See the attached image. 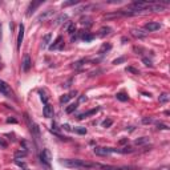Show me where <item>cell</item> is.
I'll return each mask as SVG.
<instances>
[{"label":"cell","mask_w":170,"mask_h":170,"mask_svg":"<svg viewBox=\"0 0 170 170\" xmlns=\"http://www.w3.org/2000/svg\"><path fill=\"white\" fill-rule=\"evenodd\" d=\"M61 165L69 169H77V170H89V169H96V163L88 162L85 160H80V158H66V160L60 161Z\"/></svg>","instance_id":"cell-1"},{"label":"cell","mask_w":170,"mask_h":170,"mask_svg":"<svg viewBox=\"0 0 170 170\" xmlns=\"http://www.w3.org/2000/svg\"><path fill=\"white\" fill-rule=\"evenodd\" d=\"M93 153L96 156H101V157H105V156H109L112 153H120V149H113V148H104V146H96L93 149Z\"/></svg>","instance_id":"cell-2"},{"label":"cell","mask_w":170,"mask_h":170,"mask_svg":"<svg viewBox=\"0 0 170 170\" xmlns=\"http://www.w3.org/2000/svg\"><path fill=\"white\" fill-rule=\"evenodd\" d=\"M51 153H49L48 149H43V152L40 153V162L43 163V166H45V169L49 170L51 169Z\"/></svg>","instance_id":"cell-3"},{"label":"cell","mask_w":170,"mask_h":170,"mask_svg":"<svg viewBox=\"0 0 170 170\" xmlns=\"http://www.w3.org/2000/svg\"><path fill=\"white\" fill-rule=\"evenodd\" d=\"M0 93L4 94L5 97H14V92H12L11 87L3 80H0Z\"/></svg>","instance_id":"cell-4"},{"label":"cell","mask_w":170,"mask_h":170,"mask_svg":"<svg viewBox=\"0 0 170 170\" xmlns=\"http://www.w3.org/2000/svg\"><path fill=\"white\" fill-rule=\"evenodd\" d=\"M32 66V61H31V57H29V55H24V59H23V64H21V69H23V72H29V69H31Z\"/></svg>","instance_id":"cell-5"},{"label":"cell","mask_w":170,"mask_h":170,"mask_svg":"<svg viewBox=\"0 0 170 170\" xmlns=\"http://www.w3.org/2000/svg\"><path fill=\"white\" fill-rule=\"evenodd\" d=\"M161 28V24L160 23H157V21H149V23H146L145 24V29L149 32H154V31H158Z\"/></svg>","instance_id":"cell-6"},{"label":"cell","mask_w":170,"mask_h":170,"mask_svg":"<svg viewBox=\"0 0 170 170\" xmlns=\"http://www.w3.org/2000/svg\"><path fill=\"white\" fill-rule=\"evenodd\" d=\"M64 47V43H63V37H61V36H57V37H56V40L55 41H53V44H51L49 45V49H51V51H53V49H57V48H63Z\"/></svg>","instance_id":"cell-7"},{"label":"cell","mask_w":170,"mask_h":170,"mask_svg":"<svg viewBox=\"0 0 170 170\" xmlns=\"http://www.w3.org/2000/svg\"><path fill=\"white\" fill-rule=\"evenodd\" d=\"M76 94H77V90H72L70 93L61 96V97H60V104H61V105H63V104H66V102H68V101H69L72 97H75Z\"/></svg>","instance_id":"cell-8"},{"label":"cell","mask_w":170,"mask_h":170,"mask_svg":"<svg viewBox=\"0 0 170 170\" xmlns=\"http://www.w3.org/2000/svg\"><path fill=\"white\" fill-rule=\"evenodd\" d=\"M44 3V1H32L31 4H29V7H28V11H27V16H31L33 12H35V9L39 7V5H41V4Z\"/></svg>","instance_id":"cell-9"},{"label":"cell","mask_w":170,"mask_h":170,"mask_svg":"<svg viewBox=\"0 0 170 170\" xmlns=\"http://www.w3.org/2000/svg\"><path fill=\"white\" fill-rule=\"evenodd\" d=\"M29 126H31L32 135L35 137V141H39V138H40V129H39V126L36 124H29Z\"/></svg>","instance_id":"cell-10"},{"label":"cell","mask_w":170,"mask_h":170,"mask_svg":"<svg viewBox=\"0 0 170 170\" xmlns=\"http://www.w3.org/2000/svg\"><path fill=\"white\" fill-rule=\"evenodd\" d=\"M43 114H44L45 118H51L53 117V108L49 104H45L44 109H43Z\"/></svg>","instance_id":"cell-11"},{"label":"cell","mask_w":170,"mask_h":170,"mask_svg":"<svg viewBox=\"0 0 170 170\" xmlns=\"http://www.w3.org/2000/svg\"><path fill=\"white\" fill-rule=\"evenodd\" d=\"M100 110V108H93V109H90V110H88V112H85V113H81V114H79V120H84V118H87L88 116H93V114H96L97 112Z\"/></svg>","instance_id":"cell-12"},{"label":"cell","mask_w":170,"mask_h":170,"mask_svg":"<svg viewBox=\"0 0 170 170\" xmlns=\"http://www.w3.org/2000/svg\"><path fill=\"white\" fill-rule=\"evenodd\" d=\"M23 39H24V25L20 24L19 25V35H18V49H20Z\"/></svg>","instance_id":"cell-13"},{"label":"cell","mask_w":170,"mask_h":170,"mask_svg":"<svg viewBox=\"0 0 170 170\" xmlns=\"http://www.w3.org/2000/svg\"><path fill=\"white\" fill-rule=\"evenodd\" d=\"M53 15H55V11L53 9H48V11H45V12H43L40 16H39V21H45L47 19H49V18H52Z\"/></svg>","instance_id":"cell-14"},{"label":"cell","mask_w":170,"mask_h":170,"mask_svg":"<svg viewBox=\"0 0 170 170\" xmlns=\"http://www.w3.org/2000/svg\"><path fill=\"white\" fill-rule=\"evenodd\" d=\"M132 35L134 36V37H137V39H142V37H145V36L148 35V32H144V31H141V29H133Z\"/></svg>","instance_id":"cell-15"},{"label":"cell","mask_w":170,"mask_h":170,"mask_svg":"<svg viewBox=\"0 0 170 170\" xmlns=\"http://www.w3.org/2000/svg\"><path fill=\"white\" fill-rule=\"evenodd\" d=\"M98 32H100V33H98V36H100V37H105V36L109 35V33L112 32V28L110 27H102Z\"/></svg>","instance_id":"cell-16"},{"label":"cell","mask_w":170,"mask_h":170,"mask_svg":"<svg viewBox=\"0 0 170 170\" xmlns=\"http://www.w3.org/2000/svg\"><path fill=\"white\" fill-rule=\"evenodd\" d=\"M149 142V137H140V138H137L135 140V145H145V144H148Z\"/></svg>","instance_id":"cell-17"},{"label":"cell","mask_w":170,"mask_h":170,"mask_svg":"<svg viewBox=\"0 0 170 170\" xmlns=\"http://www.w3.org/2000/svg\"><path fill=\"white\" fill-rule=\"evenodd\" d=\"M116 98H117V100H120V101H122V102H125V101L129 100V97L126 96L125 93H124V92H120V93L116 94Z\"/></svg>","instance_id":"cell-18"},{"label":"cell","mask_w":170,"mask_h":170,"mask_svg":"<svg viewBox=\"0 0 170 170\" xmlns=\"http://www.w3.org/2000/svg\"><path fill=\"white\" fill-rule=\"evenodd\" d=\"M77 106H79V102H75V104H70L69 106L65 109V113H68V114H70L72 112H75L77 109Z\"/></svg>","instance_id":"cell-19"},{"label":"cell","mask_w":170,"mask_h":170,"mask_svg":"<svg viewBox=\"0 0 170 170\" xmlns=\"http://www.w3.org/2000/svg\"><path fill=\"white\" fill-rule=\"evenodd\" d=\"M110 49H112L110 44H102V47L100 48L98 53H100V55H104V52H108V51H110Z\"/></svg>","instance_id":"cell-20"},{"label":"cell","mask_w":170,"mask_h":170,"mask_svg":"<svg viewBox=\"0 0 170 170\" xmlns=\"http://www.w3.org/2000/svg\"><path fill=\"white\" fill-rule=\"evenodd\" d=\"M66 31H68L69 35H73V33L76 32V25H75V23H69L68 27H66Z\"/></svg>","instance_id":"cell-21"},{"label":"cell","mask_w":170,"mask_h":170,"mask_svg":"<svg viewBox=\"0 0 170 170\" xmlns=\"http://www.w3.org/2000/svg\"><path fill=\"white\" fill-rule=\"evenodd\" d=\"M27 150H19V152H16V153H15V158H16V160H18V158H19V157H21V158H24V157L25 156H27Z\"/></svg>","instance_id":"cell-22"},{"label":"cell","mask_w":170,"mask_h":170,"mask_svg":"<svg viewBox=\"0 0 170 170\" xmlns=\"http://www.w3.org/2000/svg\"><path fill=\"white\" fill-rule=\"evenodd\" d=\"M158 100H160L161 104H165V102H167V101H169V94H167V93H162L160 96V98H158Z\"/></svg>","instance_id":"cell-23"},{"label":"cell","mask_w":170,"mask_h":170,"mask_svg":"<svg viewBox=\"0 0 170 170\" xmlns=\"http://www.w3.org/2000/svg\"><path fill=\"white\" fill-rule=\"evenodd\" d=\"M133 152H134V149H133V148H130V146H125V148L120 149V153H121V154H126V153H133Z\"/></svg>","instance_id":"cell-24"},{"label":"cell","mask_w":170,"mask_h":170,"mask_svg":"<svg viewBox=\"0 0 170 170\" xmlns=\"http://www.w3.org/2000/svg\"><path fill=\"white\" fill-rule=\"evenodd\" d=\"M94 39V35H92V33H85V35L83 36V40L85 43H88V41H92Z\"/></svg>","instance_id":"cell-25"},{"label":"cell","mask_w":170,"mask_h":170,"mask_svg":"<svg viewBox=\"0 0 170 170\" xmlns=\"http://www.w3.org/2000/svg\"><path fill=\"white\" fill-rule=\"evenodd\" d=\"M75 132L79 133V134H87V129L83 128V126H79V128H75Z\"/></svg>","instance_id":"cell-26"},{"label":"cell","mask_w":170,"mask_h":170,"mask_svg":"<svg viewBox=\"0 0 170 170\" xmlns=\"http://www.w3.org/2000/svg\"><path fill=\"white\" fill-rule=\"evenodd\" d=\"M66 19H68V16H66V15H60L59 18L56 19V24H60V23H63V21L66 20Z\"/></svg>","instance_id":"cell-27"},{"label":"cell","mask_w":170,"mask_h":170,"mask_svg":"<svg viewBox=\"0 0 170 170\" xmlns=\"http://www.w3.org/2000/svg\"><path fill=\"white\" fill-rule=\"evenodd\" d=\"M157 129H161V130H169V126L162 124V122H157Z\"/></svg>","instance_id":"cell-28"},{"label":"cell","mask_w":170,"mask_h":170,"mask_svg":"<svg viewBox=\"0 0 170 170\" xmlns=\"http://www.w3.org/2000/svg\"><path fill=\"white\" fill-rule=\"evenodd\" d=\"M112 124H113V121L108 118V120H104V121H102V124H101V125L104 126V128H109V126H112Z\"/></svg>","instance_id":"cell-29"},{"label":"cell","mask_w":170,"mask_h":170,"mask_svg":"<svg viewBox=\"0 0 170 170\" xmlns=\"http://www.w3.org/2000/svg\"><path fill=\"white\" fill-rule=\"evenodd\" d=\"M76 4H79V1H77V0H72V1H65V3H63V7H68V5H76Z\"/></svg>","instance_id":"cell-30"},{"label":"cell","mask_w":170,"mask_h":170,"mask_svg":"<svg viewBox=\"0 0 170 170\" xmlns=\"http://www.w3.org/2000/svg\"><path fill=\"white\" fill-rule=\"evenodd\" d=\"M142 61H144V64H145L146 66H153L152 60H149V59H146V57H144V59H142Z\"/></svg>","instance_id":"cell-31"},{"label":"cell","mask_w":170,"mask_h":170,"mask_svg":"<svg viewBox=\"0 0 170 170\" xmlns=\"http://www.w3.org/2000/svg\"><path fill=\"white\" fill-rule=\"evenodd\" d=\"M126 72H132V73H134V75H140V70L134 69L132 66H128V68H126Z\"/></svg>","instance_id":"cell-32"},{"label":"cell","mask_w":170,"mask_h":170,"mask_svg":"<svg viewBox=\"0 0 170 170\" xmlns=\"http://www.w3.org/2000/svg\"><path fill=\"white\" fill-rule=\"evenodd\" d=\"M125 57H118V59H116L114 61H113V64H116V65H117V64H120V63H125Z\"/></svg>","instance_id":"cell-33"},{"label":"cell","mask_w":170,"mask_h":170,"mask_svg":"<svg viewBox=\"0 0 170 170\" xmlns=\"http://www.w3.org/2000/svg\"><path fill=\"white\" fill-rule=\"evenodd\" d=\"M49 40H51V33H48V35H45V36H44V45L48 44Z\"/></svg>","instance_id":"cell-34"},{"label":"cell","mask_w":170,"mask_h":170,"mask_svg":"<svg viewBox=\"0 0 170 170\" xmlns=\"http://www.w3.org/2000/svg\"><path fill=\"white\" fill-rule=\"evenodd\" d=\"M153 120L152 118H149V117H145V118H142V124H150Z\"/></svg>","instance_id":"cell-35"},{"label":"cell","mask_w":170,"mask_h":170,"mask_svg":"<svg viewBox=\"0 0 170 170\" xmlns=\"http://www.w3.org/2000/svg\"><path fill=\"white\" fill-rule=\"evenodd\" d=\"M85 100H87V97H85V96L83 94V96H80V98H79V102H84Z\"/></svg>","instance_id":"cell-36"},{"label":"cell","mask_w":170,"mask_h":170,"mask_svg":"<svg viewBox=\"0 0 170 170\" xmlns=\"http://www.w3.org/2000/svg\"><path fill=\"white\" fill-rule=\"evenodd\" d=\"M0 146H1V148H5V146H7V144L4 142V141H3L1 138H0Z\"/></svg>","instance_id":"cell-37"},{"label":"cell","mask_w":170,"mask_h":170,"mask_svg":"<svg viewBox=\"0 0 170 170\" xmlns=\"http://www.w3.org/2000/svg\"><path fill=\"white\" fill-rule=\"evenodd\" d=\"M70 83H72V80H69V81H68V83H65V84H64V85H63V87H65V88H69V87H70Z\"/></svg>","instance_id":"cell-38"},{"label":"cell","mask_w":170,"mask_h":170,"mask_svg":"<svg viewBox=\"0 0 170 170\" xmlns=\"http://www.w3.org/2000/svg\"><path fill=\"white\" fill-rule=\"evenodd\" d=\"M7 122H14V124H15V122H16V120H15V118H8Z\"/></svg>","instance_id":"cell-39"},{"label":"cell","mask_w":170,"mask_h":170,"mask_svg":"<svg viewBox=\"0 0 170 170\" xmlns=\"http://www.w3.org/2000/svg\"><path fill=\"white\" fill-rule=\"evenodd\" d=\"M63 128H64V129H65V130H70L69 125H64V126H63Z\"/></svg>","instance_id":"cell-40"},{"label":"cell","mask_w":170,"mask_h":170,"mask_svg":"<svg viewBox=\"0 0 170 170\" xmlns=\"http://www.w3.org/2000/svg\"><path fill=\"white\" fill-rule=\"evenodd\" d=\"M0 31H1V29H0ZM0 36H1V35H0Z\"/></svg>","instance_id":"cell-41"}]
</instances>
